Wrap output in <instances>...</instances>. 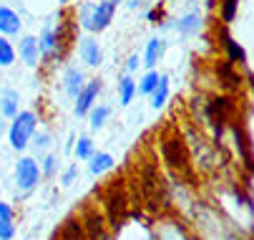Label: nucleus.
Returning a JSON list of instances; mask_svg holds the SVG:
<instances>
[{
  "label": "nucleus",
  "instance_id": "obj_1",
  "mask_svg": "<svg viewBox=\"0 0 254 240\" xmlns=\"http://www.w3.org/2000/svg\"><path fill=\"white\" fill-rule=\"evenodd\" d=\"M114 10H116L114 0H103L98 5H86L83 13H81V25L88 28V30H103L114 20Z\"/></svg>",
  "mask_w": 254,
  "mask_h": 240
},
{
  "label": "nucleus",
  "instance_id": "obj_2",
  "mask_svg": "<svg viewBox=\"0 0 254 240\" xmlns=\"http://www.w3.org/2000/svg\"><path fill=\"white\" fill-rule=\"evenodd\" d=\"M35 114L33 112H20L13 124H10V147L13 149H25L28 142H30V136L35 131Z\"/></svg>",
  "mask_w": 254,
  "mask_h": 240
},
{
  "label": "nucleus",
  "instance_id": "obj_3",
  "mask_svg": "<svg viewBox=\"0 0 254 240\" xmlns=\"http://www.w3.org/2000/svg\"><path fill=\"white\" fill-rule=\"evenodd\" d=\"M38 177H41V169H38V164H35V159H30V157L18 159V164H15V182H18L20 190L35 187Z\"/></svg>",
  "mask_w": 254,
  "mask_h": 240
},
{
  "label": "nucleus",
  "instance_id": "obj_4",
  "mask_svg": "<svg viewBox=\"0 0 254 240\" xmlns=\"http://www.w3.org/2000/svg\"><path fill=\"white\" fill-rule=\"evenodd\" d=\"M161 149H164V159H166L171 167L181 169V172L187 175V169H189V157H187L184 144H181L179 139H169V142H164Z\"/></svg>",
  "mask_w": 254,
  "mask_h": 240
},
{
  "label": "nucleus",
  "instance_id": "obj_5",
  "mask_svg": "<svg viewBox=\"0 0 254 240\" xmlns=\"http://www.w3.org/2000/svg\"><path fill=\"white\" fill-rule=\"evenodd\" d=\"M98 91H101V81H91L88 86H83V91L76 96V99H78V101H76V114H78V117H83L86 112H91Z\"/></svg>",
  "mask_w": 254,
  "mask_h": 240
},
{
  "label": "nucleus",
  "instance_id": "obj_6",
  "mask_svg": "<svg viewBox=\"0 0 254 240\" xmlns=\"http://www.w3.org/2000/svg\"><path fill=\"white\" fill-rule=\"evenodd\" d=\"M38 51H41V43L35 41L33 36H25V38L18 43V53L23 56V61H25L28 66H35V63H38Z\"/></svg>",
  "mask_w": 254,
  "mask_h": 240
},
{
  "label": "nucleus",
  "instance_id": "obj_7",
  "mask_svg": "<svg viewBox=\"0 0 254 240\" xmlns=\"http://www.w3.org/2000/svg\"><path fill=\"white\" fill-rule=\"evenodd\" d=\"M232 112V99H214L211 104H209V109H206V119H211V121H224L227 119V114Z\"/></svg>",
  "mask_w": 254,
  "mask_h": 240
},
{
  "label": "nucleus",
  "instance_id": "obj_8",
  "mask_svg": "<svg viewBox=\"0 0 254 240\" xmlns=\"http://www.w3.org/2000/svg\"><path fill=\"white\" fill-rule=\"evenodd\" d=\"M78 51H81V58H83L88 66H98L101 58H103V53H101V48H98V43H96L93 38H83Z\"/></svg>",
  "mask_w": 254,
  "mask_h": 240
},
{
  "label": "nucleus",
  "instance_id": "obj_9",
  "mask_svg": "<svg viewBox=\"0 0 254 240\" xmlns=\"http://www.w3.org/2000/svg\"><path fill=\"white\" fill-rule=\"evenodd\" d=\"M0 30L5 33V36H13V33L20 30V18L15 10L10 8H0Z\"/></svg>",
  "mask_w": 254,
  "mask_h": 240
},
{
  "label": "nucleus",
  "instance_id": "obj_10",
  "mask_svg": "<svg viewBox=\"0 0 254 240\" xmlns=\"http://www.w3.org/2000/svg\"><path fill=\"white\" fill-rule=\"evenodd\" d=\"M18 101H20L18 91H13V89H5V91H3V96H0V109H3L5 117L15 119V117L20 114V112H18Z\"/></svg>",
  "mask_w": 254,
  "mask_h": 240
},
{
  "label": "nucleus",
  "instance_id": "obj_11",
  "mask_svg": "<svg viewBox=\"0 0 254 240\" xmlns=\"http://www.w3.org/2000/svg\"><path fill=\"white\" fill-rule=\"evenodd\" d=\"M65 91H68L70 96H78V94L83 91V74L78 71L76 66L65 71Z\"/></svg>",
  "mask_w": 254,
  "mask_h": 240
},
{
  "label": "nucleus",
  "instance_id": "obj_12",
  "mask_svg": "<svg viewBox=\"0 0 254 240\" xmlns=\"http://www.w3.org/2000/svg\"><path fill=\"white\" fill-rule=\"evenodd\" d=\"M176 28H179V33H184V36H191V33H196V30L201 28V15H199V10H191L189 15H184V18L176 23Z\"/></svg>",
  "mask_w": 254,
  "mask_h": 240
},
{
  "label": "nucleus",
  "instance_id": "obj_13",
  "mask_svg": "<svg viewBox=\"0 0 254 240\" xmlns=\"http://www.w3.org/2000/svg\"><path fill=\"white\" fill-rule=\"evenodd\" d=\"M164 48H166V43H164L161 38H151V41H149V46H146V56H143V63H146L149 68H154V66L159 63V58H161Z\"/></svg>",
  "mask_w": 254,
  "mask_h": 240
},
{
  "label": "nucleus",
  "instance_id": "obj_14",
  "mask_svg": "<svg viewBox=\"0 0 254 240\" xmlns=\"http://www.w3.org/2000/svg\"><path fill=\"white\" fill-rule=\"evenodd\" d=\"M166 99H169V76H161L159 79V86L151 94V107L154 109H161L166 104Z\"/></svg>",
  "mask_w": 254,
  "mask_h": 240
},
{
  "label": "nucleus",
  "instance_id": "obj_15",
  "mask_svg": "<svg viewBox=\"0 0 254 240\" xmlns=\"http://www.w3.org/2000/svg\"><path fill=\"white\" fill-rule=\"evenodd\" d=\"M133 94H136V84H133V79H131V76L119 79V96H121V104H124V107L131 104Z\"/></svg>",
  "mask_w": 254,
  "mask_h": 240
},
{
  "label": "nucleus",
  "instance_id": "obj_16",
  "mask_svg": "<svg viewBox=\"0 0 254 240\" xmlns=\"http://www.w3.org/2000/svg\"><path fill=\"white\" fill-rule=\"evenodd\" d=\"M114 167V159H111V154H93L91 157V172L93 175H101V172H106V169H111Z\"/></svg>",
  "mask_w": 254,
  "mask_h": 240
},
{
  "label": "nucleus",
  "instance_id": "obj_17",
  "mask_svg": "<svg viewBox=\"0 0 254 240\" xmlns=\"http://www.w3.org/2000/svg\"><path fill=\"white\" fill-rule=\"evenodd\" d=\"M224 46H227V51H229V63H244V61H247L244 48H242V46H237L229 36H224Z\"/></svg>",
  "mask_w": 254,
  "mask_h": 240
},
{
  "label": "nucleus",
  "instance_id": "obj_18",
  "mask_svg": "<svg viewBox=\"0 0 254 240\" xmlns=\"http://www.w3.org/2000/svg\"><path fill=\"white\" fill-rule=\"evenodd\" d=\"M56 41H58V36H56L51 28H46L43 36H41V41H38V43H41V53H43V56H51V53L56 51Z\"/></svg>",
  "mask_w": 254,
  "mask_h": 240
},
{
  "label": "nucleus",
  "instance_id": "obj_19",
  "mask_svg": "<svg viewBox=\"0 0 254 240\" xmlns=\"http://www.w3.org/2000/svg\"><path fill=\"white\" fill-rule=\"evenodd\" d=\"M159 79H161V76H159L156 71H149L146 76L141 79V84H138V91H141V94H149V96H151V94H154V89L159 86Z\"/></svg>",
  "mask_w": 254,
  "mask_h": 240
},
{
  "label": "nucleus",
  "instance_id": "obj_20",
  "mask_svg": "<svg viewBox=\"0 0 254 240\" xmlns=\"http://www.w3.org/2000/svg\"><path fill=\"white\" fill-rule=\"evenodd\" d=\"M15 61V51L13 46L5 41V38H0V66H10Z\"/></svg>",
  "mask_w": 254,
  "mask_h": 240
},
{
  "label": "nucleus",
  "instance_id": "obj_21",
  "mask_svg": "<svg viewBox=\"0 0 254 240\" xmlns=\"http://www.w3.org/2000/svg\"><path fill=\"white\" fill-rule=\"evenodd\" d=\"M108 114H111V109H108V107H96V109H91V126H93V129L103 126V121H106Z\"/></svg>",
  "mask_w": 254,
  "mask_h": 240
},
{
  "label": "nucleus",
  "instance_id": "obj_22",
  "mask_svg": "<svg viewBox=\"0 0 254 240\" xmlns=\"http://www.w3.org/2000/svg\"><path fill=\"white\" fill-rule=\"evenodd\" d=\"M76 157H78V159H88V157H93V142L88 139V136L78 139V144H76Z\"/></svg>",
  "mask_w": 254,
  "mask_h": 240
},
{
  "label": "nucleus",
  "instance_id": "obj_23",
  "mask_svg": "<svg viewBox=\"0 0 254 240\" xmlns=\"http://www.w3.org/2000/svg\"><path fill=\"white\" fill-rule=\"evenodd\" d=\"M237 3L239 0H222V20L232 23L234 15H237Z\"/></svg>",
  "mask_w": 254,
  "mask_h": 240
},
{
  "label": "nucleus",
  "instance_id": "obj_24",
  "mask_svg": "<svg viewBox=\"0 0 254 240\" xmlns=\"http://www.w3.org/2000/svg\"><path fill=\"white\" fill-rule=\"evenodd\" d=\"M15 235V225L8 218H0V240H10Z\"/></svg>",
  "mask_w": 254,
  "mask_h": 240
},
{
  "label": "nucleus",
  "instance_id": "obj_25",
  "mask_svg": "<svg viewBox=\"0 0 254 240\" xmlns=\"http://www.w3.org/2000/svg\"><path fill=\"white\" fill-rule=\"evenodd\" d=\"M219 74L224 76V84H227V86H239V76L232 74V66H229V63H222V66H219Z\"/></svg>",
  "mask_w": 254,
  "mask_h": 240
},
{
  "label": "nucleus",
  "instance_id": "obj_26",
  "mask_svg": "<svg viewBox=\"0 0 254 240\" xmlns=\"http://www.w3.org/2000/svg\"><path fill=\"white\" fill-rule=\"evenodd\" d=\"M76 172H78V169H76V167H70V169H68V172L63 175V185H70V182H73V177H76Z\"/></svg>",
  "mask_w": 254,
  "mask_h": 240
},
{
  "label": "nucleus",
  "instance_id": "obj_27",
  "mask_svg": "<svg viewBox=\"0 0 254 240\" xmlns=\"http://www.w3.org/2000/svg\"><path fill=\"white\" fill-rule=\"evenodd\" d=\"M0 218H8V220H13V210L8 208L5 202H0Z\"/></svg>",
  "mask_w": 254,
  "mask_h": 240
},
{
  "label": "nucleus",
  "instance_id": "obj_28",
  "mask_svg": "<svg viewBox=\"0 0 254 240\" xmlns=\"http://www.w3.org/2000/svg\"><path fill=\"white\" fill-rule=\"evenodd\" d=\"M43 169H46L48 175H53V172H56V159H53V157H48V159H46V167H43Z\"/></svg>",
  "mask_w": 254,
  "mask_h": 240
},
{
  "label": "nucleus",
  "instance_id": "obj_29",
  "mask_svg": "<svg viewBox=\"0 0 254 240\" xmlns=\"http://www.w3.org/2000/svg\"><path fill=\"white\" fill-rule=\"evenodd\" d=\"M126 68H128V71H136V68H138V56H131L128 63H126Z\"/></svg>",
  "mask_w": 254,
  "mask_h": 240
},
{
  "label": "nucleus",
  "instance_id": "obj_30",
  "mask_svg": "<svg viewBox=\"0 0 254 240\" xmlns=\"http://www.w3.org/2000/svg\"><path fill=\"white\" fill-rule=\"evenodd\" d=\"M48 142H51V139H48V136L43 134V136H38V139H35V147H38V149H43V147H46Z\"/></svg>",
  "mask_w": 254,
  "mask_h": 240
},
{
  "label": "nucleus",
  "instance_id": "obj_31",
  "mask_svg": "<svg viewBox=\"0 0 254 240\" xmlns=\"http://www.w3.org/2000/svg\"><path fill=\"white\" fill-rule=\"evenodd\" d=\"M126 5H128V8H138L141 0H126Z\"/></svg>",
  "mask_w": 254,
  "mask_h": 240
},
{
  "label": "nucleus",
  "instance_id": "obj_32",
  "mask_svg": "<svg viewBox=\"0 0 254 240\" xmlns=\"http://www.w3.org/2000/svg\"><path fill=\"white\" fill-rule=\"evenodd\" d=\"M114 3H116V5H119V3H124V0H114Z\"/></svg>",
  "mask_w": 254,
  "mask_h": 240
},
{
  "label": "nucleus",
  "instance_id": "obj_33",
  "mask_svg": "<svg viewBox=\"0 0 254 240\" xmlns=\"http://www.w3.org/2000/svg\"><path fill=\"white\" fill-rule=\"evenodd\" d=\"M58 3H68V0H58Z\"/></svg>",
  "mask_w": 254,
  "mask_h": 240
},
{
  "label": "nucleus",
  "instance_id": "obj_34",
  "mask_svg": "<svg viewBox=\"0 0 254 240\" xmlns=\"http://www.w3.org/2000/svg\"><path fill=\"white\" fill-rule=\"evenodd\" d=\"M0 129H3V121H0Z\"/></svg>",
  "mask_w": 254,
  "mask_h": 240
}]
</instances>
